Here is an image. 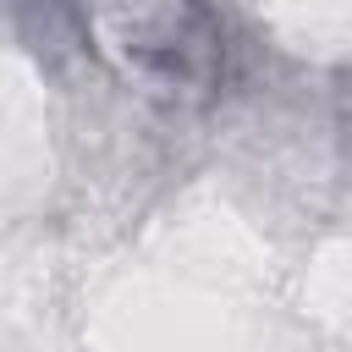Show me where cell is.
<instances>
[{
    "label": "cell",
    "mask_w": 352,
    "mask_h": 352,
    "mask_svg": "<svg viewBox=\"0 0 352 352\" xmlns=\"http://www.w3.org/2000/svg\"><path fill=\"white\" fill-rule=\"evenodd\" d=\"M132 50L165 82H209L220 72L226 33H220V16L204 0H165L154 11V22L132 38Z\"/></svg>",
    "instance_id": "1"
}]
</instances>
